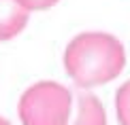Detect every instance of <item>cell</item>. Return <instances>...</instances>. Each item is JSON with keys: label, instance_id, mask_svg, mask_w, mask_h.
I'll return each mask as SVG.
<instances>
[{"label": "cell", "instance_id": "1", "mask_svg": "<svg viewBox=\"0 0 130 125\" xmlns=\"http://www.w3.org/2000/svg\"><path fill=\"white\" fill-rule=\"evenodd\" d=\"M126 66V51L111 34L85 32L68 42L64 51V68L79 87L105 85L120 77Z\"/></svg>", "mask_w": 130, "mask_h": 125}, {"label": "cell", "instance_id": "2", "mask_svg": "<svg viewBox=\"0 0 130 125\" xmlns=\"http://www.w3.org/2000/svg\"><path fill=\"white\" fill-rule=\"evenodd\" d=\"M73 95L53 81L32 85L19 100V119L24 125H68Z\"/></svg>", "mask_w": 130, "mask_h": 125}, {"label": "cell", "instance_id": "3", "mask_svg": "<svg viewBox=\"0 0 130 125\" xmlns=\"http://www.w3.org/2000/svg\"><path fill=\"white\" fill-rule=\"evenodd\" d=\"M30 11H26L15 0H0V42L11 40L26 28Z\"/></svg>", "mask_w": 130, "mask_h": 125}, {"label": "cell", "instance_id": "4", "mask_svg": "<svg viewBox=\"0 0 130 125\" xmlns=\"http://www.w3.org/2000/svg\"><path fill=\"white\" fill-rule=\"evenodd\" d=\"M70 125H107V112L102 102L94 93H79L77 95V110L75 121Z\"/></svg>", "mask_w": 130, "mask_h": 125}, {"label": "cell", "instance_id": "5", "mask_svg": "<svg viewBox=\"0 0 130 125\" xmlns=\"http://www.w3.org/2000/svg\"><path fill=\"white\" fill-rule=\"evenodd\" d=\"M128 100H130V85L124 83L117 91V119L120 125H130L128 121Z\"/></svg>", "mask_w": 130, "mask_h": 125}, {"label": "cell", "instance_id": "6", "mask_svg": "<svg viewBox=\"0 0 130 125\" xmlns=\"http://www.w3.org/2000/svg\"><path fill=\"white\" fill-rule=\"evenodd\" d=\"M15 2L21 4L26 11H45V9L53 7L58 0H15Z\"/></svg>", "mask_w": 130, "mask_h": 125}, {"label": "cell", "instance_id": "7", "mask_svg": "<svg viewBox=\"0 0 130 125\" xmlns=\"http://www.w3.org/2000/svg\"><path fill=\"white\" fill-rule=\"evenodd\" d=\"M0 125H11V123L7 121V119H2V117H0Z\"/></svg>", "mask_w": 130, "mask_h": 125}]
</instances>
